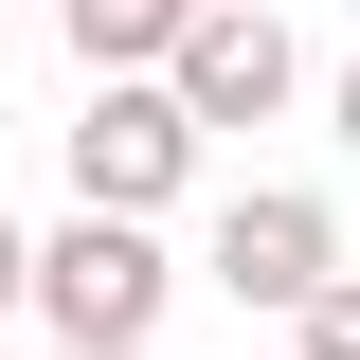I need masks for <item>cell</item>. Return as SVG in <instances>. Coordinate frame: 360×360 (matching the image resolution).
Listing matches in <instances>:
<instances>
[{"label": "cell", "instance_id": "cell-4", "mask_svg": "<svg viewBox=\"0 0 360 360\" xmlns=\"http://www.w3.org/2000/svg\"><path fill=\"white\" fill-rule=\"evenodd\" d=\"M324 270H342V217H324L307 180H252V198H217V288H234V307H307Z\"/></svg>", "mask_w": 360, "mask_h": 360}, {"label": "cell", "instance_id": "cell-7", "mask_svg": "<svg viewBox=\"0 0 360 360\" xmlns=\"http://www.w3.org/2000/svg\"><path fill=\"white\" fill-rule=\"evenodd\" d=\"M0 307H37V234H18V217H0Z\"/></svg>", "mask_w": 360, "mask_h": 360}, {"label": "cell", "instance_id": "cell-8", "mask_svg": "<svg viewBox=\"0 0 360 360\" xmlns=\"http://www.w3.org/2000/svg\"><path fill=\"white\" fill-rule=\"evenodd\" d=\"M324 127H342V162H360V54H342V90H324Z\"/></svg>", "mask_w": 360, "mask_h": 360}, {"label": "cell", "instance_id": "cell-9", "mask_svg": "<svg viewBox=\"0 0 360 360\" xmlns=\"http://www.w3.org/2000/svg\"><path fill=\"white\" fill-rule=\"evenodd\" d=\"M72 360H144V342H72Z\"/></svg>", "mask_w": 360, "mask_h": 360}, {"label": "cell", "instance_id": "cell-5", "mask_svg": "<svg viewBox=\"0 0 360 360\" xmlns=\"http://www.w3.org/2000/svg\"><path fill=\"white\" fill-rule=\"evenodd\" d=\"M180 18H198V0H54V37H72L90 72H162V54H180Z\"/></svg>", "mask_w": 360, "mask_h": 360}, {"label": "cell", "instance_id": "cell-6", "mask_svg": "<svg viewBox=\"0 0 360 360\" xmlns=\"http://www.w3.org/2000/svg\"><path fill=\"white\" fill-rule=\"evenodd\" d=\"M288 324H307V342H288V360H360V270H324V288H307V307H288Z\"/></svg>", "mask_w": 360, "mask_h": 360}, {"label": "cell", "instance_id": "cell-1", "mask_svg": "<svg viewBox=\"0 0 360 360\" xmlns=\"http://www.w3.org/2000/svg\"><path fill=\"white\" fill-rule=\"evenodd\" d=\"M180 180H198V108H180L162 72H90V108H72V198H90V217H162Z\"/></svg>", "mask_w": 360, "mask_h": 360}, {"label": "cell", "instance_id": "cell-3", "mask_svg": "<svg viewBox=\"0 0 360 360\" xmlns=\"http://www.w3.org/2000/svg\"><path fill=\"white\" fill-rule=\"evenodd\" d=\"M162 90L198 108V144H217V127H270V108L307 90V54H288V18H270V0H198V18H180V54H162Z\"/></svg>", "mask_w": 360, "mask_h": 360}, {"label": "cell", "instance_id": "cell-2", "mask_svg": "<svg viewBox=\"0 0 360 360\" xmlns=\"http://www.w3.org/2000/svg\"><path fill=\"white\" fill-rule=\"evenodd\" d=\"M162 234L144 217H90L72 198V234H37V307H54V342H144V324H162Z\"/></svg>", "mask_w": 360, "mask_h": 360}]
</instances>
